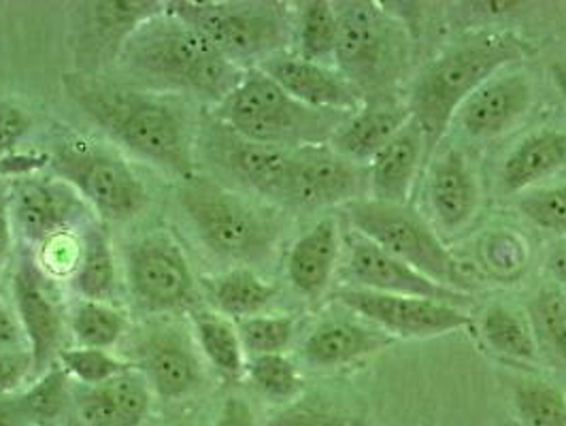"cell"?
<instances>
[{"label": "cell", "mask_w": 566, "mask_h": 426, "mask_svg": "<svg viewBox=\"0 0 566 426\" xmlns=\"http://www.w3.org/2000/svg\"><path fill=\"white\" fill-rule=\"evenodd\" d=\"M64 87L87 117L137 156L172 170L184 181L197 177L184 120L169 103L96 82L92 75H64Z\"/></svg>", "instance_id": "1"}, {"label": "cell", "mask_w": 566, "mask_h": 426, "mask_svg": "<svg viewBox=\"0 0 566 426\" xmlns=\"http://www.w3.org/2000/svg\"><path fill=\"white\" fill-rule=\"evenodd\" d=\"M119 58L149 80L181 85L220 105L241 84L245 71L216 52L199 32L167 11L137 30Z\"/></svg>", "instance_id": "2"}, {"label": "cell", "mask_w": 566, "mask_h": 426, "mask_svg": "<svg viewBox=\"0 0 566 426\" xmlns=\"http://www.w3.org/2000/svg\"><path fill=\"white\" fill-rule=\"evenodd\" d=\"M522 54L524 48L515 37L482 34L455 45L426 66L409 101L411 117L424 135V158L437 149L452 115L464 101Z\"/></svg>", "instance_id": "3"}, {"label": "cell", "mask_w": 566, "mask_h": 426, "mask_svg": "<svg viewBox=\"0 0 566 426\" xmlns=\"http://www.w3.org/2000/svg\"><path fill=\"white\" fill-rule=\"evenodd\" d=\"M345 120L343 112L303 105L260 69L245 71L241 84L220 105V122L237 135L282 149L328 142Z\"/></svg>", "instance_id": "4"}, {"label": "cell", "mask_w": 566, "mask_h": 426, "mask_svg": "<svg viewBox=\"0 0 566 426\" xmlns=\"http://www.w3.org/2000/svg\"><path fill=\"white\" fill-rule=\"evenodd\" d=\"M339 39L335 60L340 75L368 103H381L405 73L409 43L392 18L370 2L337 9Z\"/></svg>", "instance_id": "5"}, {"label": "cell", "mask_w": 566, "mask_h": 426, "mask_svg": "<svg viewBox=\"0 0 566 426\" xmlns=\"http://www.w3.org/2000/svg\"><path fill=\"white\" fill-rule=\"evenodd\" d=\"M179 200L211 252L241 262H258L271 254L277 225L248 200L199 177L184 184Z\"/></svg>", "instance_id": "6"}, {"label": "cell", "mask_w": 566, "mask_h": 426, "mask_svg": "<svg viewBox=\"0 0 566 426\" xmlns=\"http://www.w3.org/2000/svg\"><path fill=\"white\" fill-rule=\"evenodd\" d=\"M167 13L239 66L245 60H269L290 37L287 20L275 4L179 0L167 4Z\"/></svg>", "instance_id": "7"}, {"label": "cell", "mask_w": 566, "mask_h": 426, "mask_svg": "<svg viewBox=\"0 0 566 426\" xmlns=\"http://www.w3.org/2000/svg\"><path fill=\"white\" fill-rule=\"evenodd\" d=\"M349 220L363 237L384 252L420 271L428 280L455 292L471 288L469 276L424 220L405 205L379 200H356L349 205Z\"/></svg>", "instance_id": "8"}, {"label": "cell", "mask_w": 566, "mask_h": 426, "mask_svg": "<svg viewBox=\"0 0 566 426\" xmlns=\"http://www.w3.org/2000/svg\"><path fill=\"white\" fill-rule=\"evenodd\" d=\"M50 165L109 220H130L147 205V190L133 169L119 156L92 143H57Z\"/></svg>", "instance_id": "9"}, {"label": "cell", "mask_w": 566, "mask_h": 426, "mask_svg": "<svg viewBox=\"0 0 566 426\" xmlns=\"http://www.w3.org/2000/svg\"><path fill=\"white\" fill-rule=\"evenodd\" d=\"M167 4L156 0L85 2L75 18V56L82 75L119 58L128 39L145 22L163 15Z\"/></svg>", "instance_id": "10"}, {"label": "cell", "mask_w": 566, "mask_h": 426, "mask_svg": "<svg viewBox=\"0 0 566 426\" xmlns=\"http://www.w3.org/2000/svg\"><path fill=\"white\" fill-rule=\"evenodd\" d=\"M207 158L264 197L285 200L292 154L282 147L250 142L224 122L209 124L202 135Z\"/></svg>", "instance_id": "11"}, {"label": "cell", "mask_w": 566, "mask_h": 426, "mask_svg": "<svg viewBox=\"0 0 566 426\" xmlns=\"http://www.w3.org/2000/svg\"><path fill=\"white\" fill-rule=\"evenodd\" d=\"M128 284L147 310H175L195 297V278L184 252L169 237H147L130 248Z\"/></svg>", "instance_id": "12"}, {"label": "cell", "mask_w": 566, "mask_h": 426, "mask_svg": "<svg viewBox=\"0 0 566 426\" xmlns=\"http://www.w3.org/2000/svg\"><path fill=\"white\" fill-rule=\"evenodd\" d=\"M339 299L349 310L400 337H434L471 324V318L458 308L428 299L384 294L365 288L345 290Z\"/></svg>", "instance_id": "13"}, {"label": "cell", "mask_w": 566, "mask_h": 426, "mask_svg": "<svg viewBox=\"0 0 566 426\" xmlns=\"http://www.w3.org/2000/svg\"><path fill=\"white\" fill-rule=\"evenodd\" d=\"M368 170L335 149L310 145L292 152V170L285 202L296 207H324L365 193Z\"/></svg>", "instance_id": "14"}, {"label": "cell", "mask_w": 566, "mask_h": 426, "mask_svg": "<svg viewBox=\"0 0 566 426\" xmlns=\"http://www.w3.org/2000/svg\"><path fill=\"white\" fill-rule=\"evenodd\" d=\"M349 273L358 284L365 285V290L428 299L453 308L471 303V297L467 292H455L428 280L420 271L384 252L365 237L352 241Z\"/></svg>", "instance_id": "15"}, {"label": "cell", "mask_w": 566, "mask_h": 426, "mask_svg": "<svg viewBox=\"0 0 566 426\" xmlns=\"http://www.w3.org/2000/svg\"><path fill=\"white\" fill-rule=\"evenodd\" d=\"M260 71L282 85L290 96L313 110L347 114L360 107L358 92L340 73L324 64L303 58L271 56L262 62Z\"/></svg>", "instance_id": "16"}, {"label": "cell", "mask_w": 566, "mask_h": 426, "mask_svg": "<svg viewBox=\"0 0 566 426\" xmlns=\"http://www.w3.org/2000/svg\"><path fill=\"white\" fill-rule=\"evenodd\" d=\"M13 292L20 324L30 341L34 370H43L52 361L62 337V318L41 271L29 256L20 260L18 273L13 276Z\"/></svg>", "instance_id": "17"}, {"label": "cell", "mask_w": 566, "mask_h": 426, "mask_svg": "<svg viewBox=\"0 0 566 426\" xmlns=\"http://www.w3.org/2000/svg\"><path fill=\"white\" fill-rule=\"evenodd\" d=\"M533 103V85L526 75L490 80L460 107V122L473 137H496L520 122Z\"/></svg>", "instance_id": "18"}, {"label": "cell", "mask_w": 566, "mask_h": 426, "mask_svg": "<svg viewBox=\"0 0 566 426\" xmlns=\"http://www.w3.org/2000/svg\"><path fill=\"white\" fill-rule=\"evenodd\" d=\"M82 205L73 190L52 181H27L18 188L13 216L30 241L60 235L80 218Z\"/></svg>", "instance_id": "19"}, {"label": "cell", "mask_w": 566, "mask_h": 426, "mask_svg": "<svg viewBox=\"0 0 566 426\" xmlns=\"http://www.w3.org/2000/svg\"><path fill=\"white\" fill-rule=\"evenodd\" d=\"M422 158L424 135L418 122L411 117L398 131L397 137L373 158V165L368 170V184L375 200L388 205H405Z\"/></svg>", "instance_id": "20"}, {"label": "cell", "mask_w": 566, "mask_h": 426, "mask_svg": "<svg viewBox=\"0 0 566 426\" xmlns=\"http://www.w3.org/2000/svg\"><path fill=\"white\" fill-rule=\"evenodd\" d=\"M80 414L90 426H139L149 409V388L142 373L124 371L80 395Z\"/></svg>", "instance_id": "21"}, {"label": "cell", "mask_w": 566, "mask_h": 426, "mask_svg": "<svg viewBox=\"0 0 566 426\" xmlns=\"http://www.w3.org/2000/svg\"><path fill=\"white\" fill-rule=\"evenodd\" d=\"M428 193L439 225L448 230L464 227L480 205L475 173L458 149H450L434 163Z\"/></svg>", "instance_id": "22"}, {"label": "cell", "mask_w": 566, "mask_h": 426, "mask_svg": "<svg viewBox=\"0 0 566 426\" xmlns=\"http://www.w3.org/2000/svg\"><path fill=\"white\" fill-rule=\"evenodd\" d=\"M411 120L409 105L395 103H368L367 110L347 117L337 133L333 135L335 152L352 163L373 160L388 143L398 135V131Z\"/></svg>", "instance_id": "23"}, {"label": "cell", "mask_w": 566, "mask_h": 426, "mask_svg": "<svg viewBox=\"0 0 566 426\" xmlns=\"http://www.w3.org/2000/svg\"><path fill=\"white\" fill-rule=\"evenodd\" d=\"M339 256V237L333 220L319 225L303 235L287 260V276L294 288L303 294L322 292L335 269Z\"/></svg>", "instance_id": "24"}, {"label": "cell", "mask_w": 566, "mask_h": 426, "mask_svg": "<svg viewBox=\"0 0 566 426\" xmlns=\"http://www.w3.org/2000/svg\"><path fill=\"white\" fill-rule=\"evenodd\" d=\"M143 370L154 391L163 398L184 397L200 384L197 356L175 335L158 337L147 345Z\"/></svg>", "instance_id": "25"}, {"label": "cell", "mask_w": 566, "mask_h": 426, "mask_svg": "<svg viewBox=\"0 0 566 426\" xmlns=\"http://www.w3.org/2000/svg\"><path fill=\"white\" fill-rule=\"evenodd\" d=\"M566 165V135L560 131H538L520 143L501 169L507 193L531 188L535 181L554 175Z\"/></svg>", "instance_id": "26"}, {"label": "cell", "mask_w": 566, "mask_h": 426, "mask_svg": "<svg viewBox=\"0 0 566 426\" xmlns=\"http://www.w3.org/2000/svg\"><path fill=\"white\" fill-rule=\"evenodd\" d=\"M388 341L381 333L368 331L354 322L333 320L313 331L312 337L305 341L303 356L315 367H339L377 352Z\"/></svg>", "instance_id": "27"}, {"label": "cell", "mask_w": 566, "mask_h": 426, "mask_svg": "<svg viewBox=\"0 0 566 426\" xmlns=\"http://www.w3.org/2000/svg\"><path fill=\"white\" fill-rule=\"evenodd\" d=\"M537 347L560 370H566V297L556 288H541L528 305Z\"/></svg>", "instance_id": "28"}, {"label": "cell", "mask_w": 566, "mask_h": 426, "mask_svg": "<svg viewBox=\"0 0 566 426\" xmlns=\"http://www.w3.org/2000/svg\"><path fill=\"white\" fill-rule=\"evenodd\" d=\"M77 290L87 301H103L114 292L115 262L109 239L101 227L85 230L84 252L75 278Z\"/></svg>", "instance_id": "29"}, {"label": "cell", "mask_w": 566, "mask_h": 426, "mask_svg": "<svg viewBox=\"0 0 566 426\" xmlns=\"http://www.w3.org/2000/svg\"><path fill=\"white\" fill-rule=\"evenodd\" d=\"M483 337L492 350L513 361H535L537 359V341L533 329L522 320V315L505 308H490L482 322Z\"/></svg>", "instance_id": "30"}, {"label": "cell", "mask_w": 566, "mask_h": 426, "mask_svg": "<svg viewBox=\"0 0 566 426\" xmlns=\"http://www.w3.org/2000/svg\"><path fill=\"white\" fill-rule=\"evenodd\" d=\"M339 39V20L337 9L331 2L313 0L307 2L301 13L298 41H301V58L315 64L335 58Z\"/></svg>", "instance_id": "31"}, {"label": "cell", "mask_w": 566, "mask_h": 426, "mask_svg": "<svg viewBox=\"0 0 566 426\" xmlns=\"http://www.w3.org/2000/svg\"><path fill=\"white\" fill-rule=\"evenodd\" d=\"M275 297V288L262 282L250 269H234L216 285V303L234 318L262 312Z\"/></svg>", "instance_id": "32"}, {"label": "cell", "mask_w": 566, "mask_h": 426, "mask_svg": "<svg viewBox=\"0 0 566 426\" xmlns=\"http://www.w3.org/2000/svg\"><path fill=\"white\" fill-rule=\"evenodd\" d=\"M195 324L200 345L213 367L227 375H239L243 371V347L239 333H234L228 322L213 315H197Z\"/></svg>", "instance_id": "33"}, {"label": "cell", "mask_w": 566, "mask_h": 426, "mask_svg": "<svg viewBox=\"0 0 566 426\" xmlns=\"http://www.w3.org/2000/svg\"><path fill=\"white\" fill-rule=\"evenodd\" d=\"M71 329L82 347L105 350L124 333V318L98 301H84L71 315Z\"/></svg>", "instance_id": "34"}, {"label": "cell", "mask_w": 566, "mask_h": 426, "mask_svg": "<svg viewBox=\"0 0 566 426\" xmlns=\"http://www.w3.org/2000/svg\"><path fill=\"white\" fill-rule=\"evenodd\" d=\"M22 405L30 425H54L66 405V370L54 365L22 395Z\"/></svg>", "instance_id": "35"}, {"label": "cell", "mask_w": 566, "mask_h": 426, "mask_svg": "<svg viewBox=\"0 0 566 426\" xmlns=\"http://www.w3.org/2000/svg\"><path fill=\"white\" fill-rule=\"evenodd\" d=\"M515 407L526 426H566V401L543 382L517 386Z\"/></svg>", "instance_id": "36"}, {"label": "cell", "mask_w": 566, "mask_h": 426, "mask_svg": "<svg viewBox=\"0 0 566 426\" xmlns=\"http://www.w3.org/2000/svg\"><path fill=\"white\" fill-rule=\"evenodd\" d=\"M60 361H62V367L66 370V373H73L77 380H82L90 386L103 384L115 375L130 370V365L122 363L109 352L94 350V347L64 350V352H60Z\"/></svg>", "instance_id": "37"}, {"label": "cell", "mask_w": 566, "mask_h": 426, "mask_svg": "<svg viewBox=\"0 0 566 426\" xmlns=\"http://www.w3.org/2000/svg\"><path fill=\"white\" fill-rule=\"evenodd\" d=\"M250 375L255 388L271 398L294 397L301 388L296 367L282 354H262L255 356Z\"/></svg>", "instance_id": "38"}, {"label": "cell", "mask_w": 566, "mask_h": 426, "mask_svg": "<svg viewBox=\"0 0 566 426\" xmlns=\"http://www.w3.org/2000/svg\"><path fill=\"white\" fill-rule=\"evenodd\" d=\"M292 318H245L239 324V340L255 356L282 354L283 347L292 340Z\"/></svg>", "instance_id": "39"}, {"label": "cell", "mask_w": 566, "mask_h": 426, "mask_svg": "<svg viewBox=\"0 0 566 426\" xmlns=\"http://www.w3.org/2000/svg\"><path fill=\"white\" fill-rule=\"evenodd\" d=\"M520 211L537 227L566 232V186L528 193L520 199Z\"/></svg>", "instance_id": "40"}, {"label": "cell", "mask_w": 566, "mask_h": 426, "mask_svg": "<svg viewBox=\"0 0 566 426\" xmlns=\"http://www.w3.org/2000/svg\"><path fill=\"white\" fill-rule=\"evenodd\" d=\"M269 426H367V423L345 412L298 405L275 416Z\"/></svg>", "instance_id": "41"}, {"label": "cell", "mask_w": 566, "mask_h": 426, "mask_svg": "<svg viewBox=\"0 0 566 426\" xmlns=\"http://www.w3.org/2000/svg\"><path fill=\"white\" fill-rule=\"evenodd\" d=\"M30 131V117L22 107L0 101V156L9 154Z\"/></svg>", "instance_id": "42"}, {"label": "cell", "mask_w": 566, "mask_h": 426, "mask_svg": "<svg viewBox=\"0 0 566 426\" xmlns=\"http://www.w3.org/2000/svg\"><path fill=\"white\" fill-rule=\"evenodd\" d=\"M34 367L32 354L13 350V352H0V397L11 395L22 380L29 375V371Z\"/></svg>", "instance_id": "43"}, {"label": "cell", "mask_w": 566, "mask_h": 426, "mask_svg": "<svg viewBox=\"0 0 566 426\" xmlns=\"http://www.w3.org/2000/svg\"><path fill=\"white\" fill-rule=\"evenodd\" d=\"M22 324L11 310L0 305V352H13L22 343Z\"/></svg>", "instance_id": "44"}, {"label": "cell", "mask_w": 566, "mask_h": 426, "mask_svg": "<svg viewBox=\"0 0 566 426\" xmlns=\"http://www.w3.org/2000/svg\"><path fill=\"white\" fill-rule=\"evenodd\" d=\"M218 426H254L250 405L243 398H228L220 412Z\"/></svg>", "instance_id": "45"}, {"label": "cell", "mask_w": 566, "mask_h": 426, "mask_svg": "<svg viewBox=\"0 0 566 426\" xmlns=\"http://www.w3.org/2000/svg\"><path fill=\"white\" fill-rule=\"evenodd\" d=\"M27 423L29 420L22 405V395L0 397V426H24Z\"/></svg>", "instance_id": "46"}, {"label": "cell", "mask_w": 566, "mask_h": 426, "mask_svg": "<svg viewBox=\"0 0 566 426\" xmlns=\"http://www.w3.org/2000/svg\"><path fill=\"white\" fill-rule=\"evenodd\" d=\"M11 248V218H9V199L4 184L0 181V264L9 254Z\"/></svg>", "instance_id": "47"}, {"label": "cell", "mask_w": 566, "mask_h": 426, "mask_svg": "<svg viewBox=\"0 0 566 426\" xmlns=\"http://www.w3.org/2000/svg\"><path fill=\"white\" fill-rule=\"evenodd\" d=\"M549 269H552V276L556 278V282L563 285V290L566 292V243L558 246L549 256Z\"/></svg>", "instance_id": "48"}, {"label": "cell", "mask_w": 566, "mask_h": 426, "mask_svg": "<svg viewBox=\"0 0 566 426\" xmlns=\"http://www.w3.org/2000/svg\"><path fill=\"white\" fill-rule=\"evenodd\" d=\"M549 73H552V80L558 87V92L563 94V98L566 101V62H554L549 66Z\"/></svg>", "instance_id": "49"}, {"label": "cell", "mask_w": 566, "mask_h": 426, "mask_svg": "<svg viewBox=\"0 0 566 426\" xmlns=\"http://www.w3.org/2000/svg\"><path fill=\"white\" fill-rule=\"evenodd\" d=\"M501 426H526V425H520V423H507V425H501Z\"/></svg>", "instance_id": "50"}, {"label": "cell", "mask_w": 566, "mask_h": 426, "mask_svg": "<svg viewBox=\"0 0 566 426\" xmlns=\"http://www.w3.org/2000/svg\"><path fill=\"white\" fill-rule=\"evenodd\" d=\"M170 426H188V425H170Z\"/></svg>", "instance_id": "51"}]
</instances>
